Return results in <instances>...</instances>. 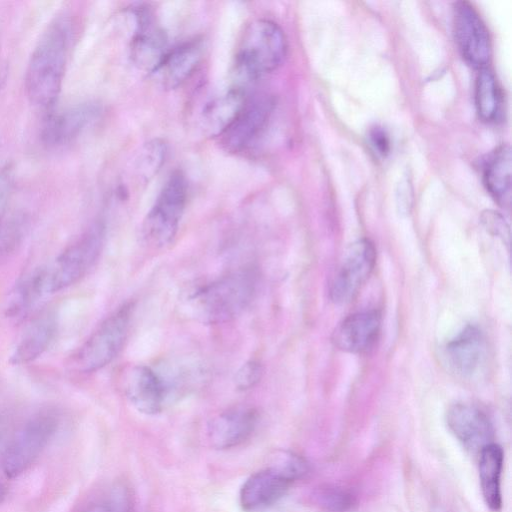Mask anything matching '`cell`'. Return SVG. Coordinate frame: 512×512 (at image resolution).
<instances>
[{"mask_svg":"<svg viewBox=\"0 0 512 512\" xmlns=\"http://www.w3.org/2000/svg\"><path fill=\"white\" fill-rule=\"evenodd\" d=\"M56 331V315L52 311L39 314L24 330L13 350L10 361L19 365L37 359L50 346Z\"/></svg>","mask_w":512,"mask_h":512,"instance_id":"ffe728a7","label":"cell"},{"mask_svg":"<svg viewBox=\"0 0 512 512\" xmlns=\"http://www.w3.org/2000/svg\"><path fill=\"white\" fill-rule=\"evenodd\" d=\"M84 512H135V506L129 488L117 484L104 498L91 504Z\"/></svg>","mask_w":512,"mask_h":512,"instance_id":"484cf974","label":"cell"},{"mask_svg":"<svg viewBox=\"0 0 512 512\" xmlns=\"http://www.w3.org/2000/svg\"><path fill=\"white\" fill-rule=\"evenodd\" d=\"M263 374L262 365L256 360L244 363L235 374V385L240 390H247L254 387Z\"/></svg>","mask_w":512,"mask_h":512,"instance_id":"f1b7e54d","label":"cell"},{"mask_svg":"<svg viewBox=\"0 0 512 512\" xmlns=\"http://www.w3.org/2000/svg\"><path fill=\"white\" fill-rule=\"evenodd\" d=\"M475 105L485 122L495 121L501 109V92L494 73L487 67L480 69L475 81Z\"/></svg>","mask_w":512,"mask_h":512,"instance_id":"d4e9b609","label":"cell"},{"mask_svg":"<svg viewBox=\"0 0 512 512\" xmlns=\"http://www.w3.org/2000/svg\"><path fill=\"white\" fill-rule=\"evenodd\" d=\"M381 327V314L366 310L347 316L335 329L332 341L337 348L349 353H362L376 342Z\"/></svg>","mask_w":512,"mask_h":512,"instance_id":"ac0fdd59","label":"cell"},{"mask_svg":"<svg viewBox=\"0 0 512 512\" xmlns=\"http://www.w3.org/2000/svg\"><path fill=\"white\" fill-rule=\"evenodd\" d=\"M187 202L185 175L176 170L168 177L143 222L145 240L156 247L175 237Z\"/></svg>","mask_w":512,"mask_h":512,"instance_id":"8992f818","label":"cell"},{"mask_svg":"<svg viewBox=\"0 0 512 512\" xmlns=\"http://www.w3.org/2000/svg\"><path fill=\"white\" fill-rule=\"evenodd\" d=\"M281 27L268 19L252 20L242 32L235 54L238 76L256 80L278 69L287 55Z\"/></svg>","mask_w":512,"mask_h":512,"instance_id":"3957f363","label":"cell"},{"mask_svg":"<svg viewBox=\"0 0 512 512\" xmlns=\"http://www.w3.org/2000/svg\"><path fill=\"white\" fill-rule=\"evenodd\" d=\"M124 390L130 403L141 413L154 415L164 406L167 388L150 367H131L125 375Z\"/></svg>","mask_w":512,"mask_h":512,"instance_id":"e0dca14e","label":"cell"},{"mask_svg":"<svg viewBox=\"0 0 512 512\" xmlns=\"http://www.w3.org/2000/svg\"><path fill=\"white\" fill-rule=\"evenodd\" d=\"M453 25L462 57L474 68H485L491 56L489 32L472 4L467 1L455 3Z\"/></svg>","mask_w":512,"mask_h":512,"instance_id":"8fae6325","label":"cell"},{"mask_svg":"<svg viewBox=\"0 0 512 512\" xmlns=\"http://www.w3.org/2000/svg\"><path fill=\"white\" fill-rule=\"evenodd\" d=\"M104 235V226L94 224L45 268L48 293L65 289L88 273L100 256Z\"/></svg>","mask_w":512,"mask_h":512,"instance_id":"52a82bcc","label":"cell"},{"mask_svg":"<svg viewBox=\"0 0 512 512\" xmlns=\"http://www.w3.org/2000/svg\"><path fill=\"white\" fill-rule=\"evenodd\" d=\"M511 150L500 145L489 157L483 173L485 186L490 195L502 206H508L511 198Z\"/></svg>","mask_w":512,"mask_h":512,"instance_id":"603a6c76","label":"cell"},{"mask_svg":"<svg viewBox=\"0 0 512 512\" xmlns=\"http://www.w3.org/2000/svg\"><path fill=\"white\" fill-rule=\"evenodd\" d=\"M132 310L133 304L125 303L110 314L72 356V367L90 373L109 364L124 345Z\"/></svg>","mask_w":512,"mask_h":512,"instance_id":"5b68a950","label":"cell"},{"mask_svg":"<svg viewBox=\"0 0 512 512\" xmlns=\"http://www.w3.org/2000/svg\"><path fill=\"white\" fill-rule=\"evenodd\" d=\"M487 226L497 234L504 233L505 223L503 219L497 214H488L485 218Z\"/></svg>","mask_w":512,"mask_h":512,"instance_id":"d6a6232c","label":"cell"},{"mask_svg":"<svg viewBox=\"0 0 512 512\" xmlns=\"http://www.w3.org/2000/svg\"><path fill=\"white\" fill-rule=\"evenodd\" d=\"M399 198L400 206H405L406 209L409 207V202L411 200V185L407 180H403L401 184H399Z\"/></svg>","mask_w":512,"mask_h":512,"instance_id":"1f68e13d","label":"cell"},{"mask_svg":"<svg viewBox=\"0 0 512 512\" xmlns=\"http://www.w3.org/2000/svg\"><path fill=\"white\" fill-rule=\"evenodd\" d=\"M369 141L370 145L373 147L374 151L385 157L391 148L390 138L388 133L383 127L374 126L369 131Z\"/></svg>","mask_w":512,"mask_h":512,"instance_id":"f546056e","label":"cell"},{"mask_svg":"<svg viewBox=\"0 0 512 512\" xmlns=\"http://www.w3.org/2000/svg\"><path fill=\"white\" fill-rule=\"evenodd\" d=\"M307 473V464L298 455L277 451L270 463L243 483L239 500L243 510L257 512L278 502L296 480Z\"/></svg>","mask_w":512,"mask_h":512,"instance_id":"277c9868","label":"cell"},{"mask_svg":"<svg viewBox=\"0 0 512 512\" xmlns=\"http://www.w3.org/2000/svg\"><path fill=\"white\" fill-rule=\"evenodd\" d=\"M258 282L257 268H240L192 291L186 298L188 310L202 323L230 321L251 303Z\"/></svg>","mask_w":512,"mask_h":512,"instance_id":"7a4b0ae2","label":"cell"},{"mask_svg":"<svg viewBox=\"0 0 512 512\" xmlns=\"http://www.w3.org/2000/svg\"><path fill=\"white\" fill-rule=\"evenodd\" d=\"M58 427V417L51 411L30 418L16 433L5 451L2 467L5 475L15 478L37 459Z\"/></svg>","mask_w":512,"mask_h":512,"instance_id":"ba28073f","label":"cell"},{"mask_svg":"<svg viewBox=\"0 0 512 512\" xmlns=\"http://www.w3.org/2000/svg\"><path fill=\"white\" fill-rule=\"evenodd\" d=\"M504 453L501 446L490 443L479 452V479L486 505L492 511L502 507L501 474Z\"/></svg>","mask_w":512,"mask_h":512,"instance_id":"7402d4cb","label":"cell"},{"mask_svg":"<svg viewBox=\"0 0 512 512\" xmlns=\"http://www.w3.org/2000/svg\"><path fill=\"white\" fill-rule=\"evenodd\" d=\"M376 262V250L369 239L352 243L344 253L330 287V297L336 304H346L355 298L368 280Z\"/></svg>","mask_w":512,"mask_h":512,"instance_id":"30bf717a","label":"cell"},{"mask_svg":"<svg viewBox=\"0 0 512 512\" xmlns=\"http://www.w3.org/2000/svg\"><path fill=\"white\" fill-rule=\"evenodd\" d=\"M318 497L322 506L333 511L346 510L351 506L353 502L349 493L336 487L324 488Z\"/></svg>","mask_w":512,"mask_h":512,"instance_id":"83f0119b","label":"cell"},{"mask_svg":"<svg viewBox=\"0 0 512 512\" xmlns=\"http://www.w3.org/2000/svg\"><path fill=\"white\" fill-rule=\"evenodd\" d=\"M71 24L66 15L55 17L42 32L28 61L25 89L30 102L50 108L63 82Z\"/></svg>","mask_w":512,"mask_h":512,"instance_id":"6da1fadb","label":"cell"},{"mask_svg":"<svg viewBox=\"0 0 512 512\" xmlns=\"http://www.w3.org/2000/svg\"><path fill=\"white\" fill-rule=\"evenodd\" d=\"M204 51L200 38L186 40L168 49L159 66L152 73L164 89H174L183 84L195 71Z\"/></svg>","mask_w":512,"mask_h":512,"instance_id":"2e32d148","label":"cell"},{"mask_svg":"<svg viewBox=\"0 0 512 512\" xmlns=\"http://www.w3.org/2000/svg\"><path fill=\"white\" fill-rule=\"evenodd\" d=\"M11 187L12 181L9 172L0 168V223L6 213Z\"/></svg>","mask_w":512,"mask_h":512,"instance_id":"4dcf8cb0","label":"cell"},{"mask_svg":"<svg viewBox=\"0 0 512 512\" xmlns=\"http://www.w3.org/2000/svg\"><path fill=\"white\" fill-rule=\"evenodd\" d=\"M47 293L45 268H39L11 291L6 300L5 315L13 319L22 318L34 303Z\"/></svg>","mask_w":512,"mask_h":512,"instance_id":"cb8c5ba5","label":"cell"},{"mask_svg":"<svg viewBox=\"0 0 512 512\" xmlns=\"http://www.w3.org/2000/svg\"><path fill=\"white\" fill-rule=\"evenodd\" d=\"M486 343L483 333L475 326L465 327L445 348L450 368L462 377L473 376L485 357Z\"/></svg>","mask_w":512,"mask_h":512,"instance_id":"d6986e66","label":"cell"},{"mask_svg":"<svg viewBox=\"0 0 512 512\" xmlns=\"http://www.w3.org/2000/svg\"><path fill=\"white\" fill-rule=\"evenodd\" d=\"M446 422L459 442L472 452L479 453L485 446L493 443V425L488 415L476 405H452L447 411Z\"/></svg>","mask_w":512,"mask_h":512,"instance_id":"4fadbf2b","label":"cell"},{"mask_svg":"<svg viewBox=\"0 0 512 512\" xmlns=\"http://www.w3.org/2000/svg\"><path fill=\"white\" fill-rule=\"evenodd\" d=\"M275 108L268 94L248 96L244 105L218 137L222 147L232 153L249 150L264 135Z\"/></svg>","mask_w":512,"mask_h":512,"instance_id":"9c48e42d","label":"cell"},{"mask_svg":"<svg viewBox=\"0 0 512 512\" xmlns=\"http://www.w3.org/2000/svg\"><path fill=\"white\" fill-rule=\"evenodd\" d=\"M3 497H4V490H3V488L0 486V503H1L2 499H3Z\"/></svg>","mask_w":512,"mask_h":512,"instance_id":"836d02e7","label":"cell"},{"mask_svg":"<svg viewBox=\"0 0 512 512\" xmlns=\"http://www.w3.org/2000/svg\"><path fill=\"white\" fill-rule=\"evenodd\" d=\"M102 108L95 102H83L51 114L42 130L48 145H63L77 138L101 116Z\"/></svg>","mask_w":512,"mask_h":512,"instance_id":"5bb4252c","label":"cell"},{"mask_svg":"<svg viewBox=\"0 0 512 512\" xmlns=\"http://www.w3.org/2000/svg\"><path fill=\"white\" fill-rule=\"evenodd\" d=\"M133 14L135 31L130 43V56L135 66L152 74L168 51L166 33L148 6L135 7Z\"/></svg>","mask_w":512,"mask_h":512,"instance_id":"7c38bea8","label":"cell"},{"mask_svg":"<svg viewBox=\"0 0 512 512\" xmlns=\"http://www.w3.org/2000/svg\"><path fill=\"white\" fill-rule=\"evenodd\" d=\"M257 422L258 413L254 408H230L211 421L208 429L209 441L214 448L220 450L237 447L251 437Z\"/></svg>","mask_w":512,"mask_h":512,"instance_id":"9a60e30c","label":"cell"},{"mask_svg":"<svg viewBox=\"0 0 512 512\" xmlns=\"http://www.w3.org/2000/svg\"><path fill=\"white\" fill-rule=\"evenodd\" d=\"M165 156L166 144L163 141L155 139L145 144L136 161L138 175L144 181L153 177L164 163Z\"/></svg>","mask_w":512,"mask_h":512,"instance_id":"4316f807","label":"cell"},{"mask_svg":"<svg viewBox=\"0 0 512 512\" xmlns=\"http://www.w3.org/2000/svg\"><path fill=\"white\" fill-rule=\"evenodd\" d=\"M248 95L241 87H233L208 102L202 112L203 128L214 137H219L234 120Z\"/></svg>","mask_w":512,"mask_h":512,"instance_id":"44dd1931","label":"cell"}]
</instances>
